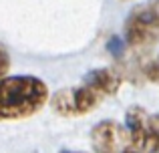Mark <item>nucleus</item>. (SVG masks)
<instances>
[{
  "instance_id": "nucleus-2",
  "label": "nucleus",
  "mask_w": 159,
  "mask_h": 153,
  "mask_svg": "<svg viewBox=\"0 0 159 153\" xmlns=\"http://www.w3.org/2000/svg\"><path fill=\"white\" fill-rule=\"evenodd\" d=\"M125 43L135 51L151 48L159 43V0H145L131 8L123 22Z\"/></svg>"
},
{
  "instance_id": "nucleus-4",
  "label": "nucleus",
  "mask_w": 159,
  "mask_h": 153,
  "mask_svg": "<svg viewBox=\"0 0 159 153\" xmlns=\"http://www.w3.org/2000/svg\"><path fill=\"white\" fill-rule=\"evenodd\" d=\"M101 93L83 83L77 87H66V89L57 91L51 97V107L61 117H83L97 109L101 105Z\"/></svg>"
},
{
  "instance_id": "nucleus-7",
  "label": "nucleus",
  "mask_w": 159,
  "mask_h": 153,
  "mask_svg": "<svg viewBox=\"0 0 159 153\" xmlns=\"http://www.w3.org/2000/svg\"><path fill=\"white\" fill-rule=\"evenodd\" d=\"M143 73H145V77H147L151 83H157V85H159V55L145 65Z\"/></svg>"
},
{
  "instance_id": "nucleus-8",
  "label": "nucleus",
  "mask_w": 159,
  "mask_h": 153,
  "mask_svg": "<svg viewBox=\"0 0 159 153\" xmlns=\"http://www.w3.org/2000/svg\"><path fill=\"white\" fill-rule=\"evenodd\" d=\"M8 71H10V55H8V51L0 44V79L6 77Z\"/></svg>"
},
{
  "instance_id": "nucleus-5",
  "label": "nucleus",
  "mask_w": 159,
  "mask_h": 153,
  "mask_svg": "<svg viewBox=\"0 0 159 153\" xmlns=\"http://www.w3.org/2000/svg\"><path fill=\"white\" fill-rule=\"evenodd\" d=\"M91 145L95 153H125L131 147V135L127 125L105 119L91 129Z\"/></svg>"
},
{
  "instance_id": "nucleus-9",
  "label": "nucleus",
  "mask_w": 159,
  "mask_h": 153,
  "mask_svg": "<svg viewBox=\"0 0 159 153\" xmlns=\"http://www.w3.org/2000/svg\"><path fill=\"white\" fill-rule=\"evenodd\" d=\"M125 153H141V151H137V149H135V151H131V149H127V151H125Z\"/></svg>"
},
{
  "instance_id": "nucleus-10",
  "label": "nucleus",
  "mask_w": 159,
  "mask_h": 153,
  "mask_svg": "<svg viewBox=\"0 0 159 153\" xmlns=\"http://www.w3.org/2000/svg\"><path fill=\"white\" fill-rule=\"evenodd\" d=\"M61 153H79V151H61Z\"/></svg>"
},
{
  "instance_id": "nucleus-6",
  "label": "nucleus",
  "mask_w": 159,
  "mask_h": 153,
  "mask_svg": "<svg viewBox=\"0 0 159 153\" xmlns=\"http://www.w3.org/2000/svg\"><path fill=\"white\" fill-rule=\"evenodd\" d=\"M83 83L93 87L103 97H113V95L119 93L123 79H121V75L117 71H113V69H109V67H103V69H95V71L87 73Z\"/></svg>"
},
{
  "instance_id": "nucleus-1",
  "label": "nucleus",
  "mask_w": 159,
  "mask_h": 153,
  "mask_svg": "<svg viewBox=\"0 0 159 153\" xmlns=\"http://www.w3.org/2000/svg\"><path fill=\"white\" fill-rule=\"evenodd\" d=\"M51 93L43 79L16 75L0 79V121L28 119L43 111Z\"/></svg>"
},
{
  "instance_id": "nucleus-3",
  "label": "nucleus",
  "mask_w": 159,
  "mask_h": 153,
  "mask_svg": "<svg viewBox=\"0 0 159 153\" xmlns=\"http://www.w3.org/2000/svg\"><path fill=\"white\" fill-rule=\"evenodd\" d=\"M125 125L137 151L159 153V115L149 113L141 105H131L125 113Z\"/></svg>"
}]
</instances>
